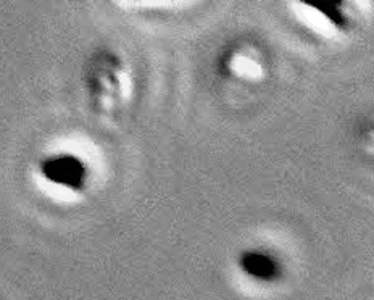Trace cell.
<instances>
[{
    "instance_id": "cell-1",
    "label": "cell",
    "mask_w": 374,
    "mask_h": 300,
    "mask_svg": "<svg viewBox=\"0 0 374 300\" xmlns=\"http://www.w3.org/2000/svg\"><path fill=\"white\" fill-rule=\"evenodd\" d=\"M40 173L49 183L71 190H81L88 179V170L84 163L70 153L45 158L40 163Z\"/></svg>"
},
{
    "instance_id": "cell-3",
    "label": "cell",
    "mask_w": 374,
    "mask_h": 300,
    "mask_svg": "<svg viewBox=\"0 0 374 300\" xmlns=\"http://www.w3.org/2000/svg\"><path fill=\"white\" fill-rule=\"evenodd\" d=\"M307 2L316 7L319 12L326 13L327 16H331V12L337 13V7H339V0H307Z\"/></svg>"
},
{
    "instance_id": "cell-2",
    "label": "cell",
    "mask_w": 374,
    "mask_h": 300,
    "mask_svg": "<svg viewBox=\"0 0 374 300\" xmlns=\"http://www.w3.org/2000/svg\"><path fill=\"white\" fill-rule=\"evenodd\" d=\"M240 266L242 270L247 273V275L253 276L257 279H271L276 276V263L273 258H270L264 253H258V252H252V253H245L240 260Z\"/></svg>"
}]
</instances>
